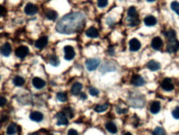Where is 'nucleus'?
Segmentation results:
<instances>
[{"label": "nucleus", "mask_w": 179, "mask_h": 135, "mask_svg": "<svg viewBox=\"0 0 179 135\" xmlns=\"http://www.w3.org/2000/svg\"><path fill=\"white\" fill-rule=\"evenodd\" d=\"M150 111L153 114H156V113H158L160 111V103H159L158 101H153L152 104L150 106Z\"/></svg>", "instance_id": "nucleus-16"}, {"label": "nucleus", "mask_w": 179, "mask_h": 135, "mask_svg": "<svg viewBox=\"0 0 179 135\" xmlns=\"http://www.w3.org/2000/svg\"><path fill=\"white\" fill-rule=\"evenodd\" d=\"M18 133V127L15 124H10L7 129V135H15Z\"/></svg>", "instance_id": "nucleus-24"}, {"label": "nucleus", "mask_w": 179, "mask_h": 135, "mask_svg": "<svg viewBox=\"0 0 179 135\" xmlns=\"http://www.w3.org/2000/svg\"><path fill=\"white\" fill-rule=\"evenodd\" d=\"M160 86L166 91H171L174 89V83L171 81V79H169V78H165L164 80L162 81V83H160Z\"/></svg>", "instance_id": "nucleus-5"}, {"label": "nucleus", "mask_w": 179, "mask_h": 135, "mask_svg": "<svg viewBox=\"0 0 179 135\" xmlns=\"http://www.w3.org/2000/svg\"><path fill=\"white\" fill-rule=\"evenodd\" d=\"M163 40L160 38H158V36H156V38H154L153 40H152V47H153L154 49H156V51H159V49L163 47Z\"/></svg>", "instance_id": "nucleus-9"}, {"label": "nucleus", "mask_w": 179, "mask_h": 135, "mask_svg": "<svg viewBox=\"0 0 179 135\" xmlns=\"http://www.w3.org/2000/svg\"><path fill=\"white\" fill-rule=\"evenodd\" d=\"M123 135H132V134H131V133H124Z\"/></svg>", "instance_id": "nucleus-44"}, {"label": "nucleus", "mask_w": 179, "mask_h": 135, "mask_svg": "<svg viewBox=\"0 0 179 135\" xmlns=\"http://www.w3.org/2000/svg\"><path fill=\"white\" fill-rule=\"evenodd\" d=\"M32 83H33V86L36 88V89H42L43 87H45L46 83L42 79V78H39V77H35L33 78V80H32Z\"/></svg>", "instance_id": "nucleus-11"}, {"label": "nucleus", "mask_w": 179, "mask_h": 135, "mask_svg": "<svg viewBox=\"0 0 179 135\" xmlns=\"http://www.w3.org/2000/svg\"><path fill=\"white\" fill-rule=\"evenodd\" d=\"M86 15L83 12H72L64 15L61 20L58 21L56 30L63 34H70L83 29L85 25Z\"/></svg>", "instance_id": "nucleus-1"}, {"label": "nucleus", "mask_w": 179, "mask_h": 135, "mask_svg": "<svg viewBox=\"0 0 179 135\" xmlns=\"http://www.w3.org/2000/svg\"><path fill=\"white\" fill-rule=\"evenodd\" d=\"M56 120H57L58 125H66L68 123V118L65 114V112H58L56 114Z\"/></svg>", "instance_id": "nucleus-4"}, {"label": "nucleus", "mask_w": 179, "mask_h": 135, "mask_svg": "<svg viewBox=\"0 0 179 135\" xmlns=\"http://www.w3.org/2000/svg\"><path fill=\"white\" fill-rule=\"evenodd\" d=\"M98 7L99 8H104L108 5V0H98Z\"/></svg>", "instance_id": "nucleus-34"}, {"label": "nucleus", "mask_w": 179, "mask_h": 135, "mask_svg": "<svg viewBox=\"0 0 179 135\" xmlns=\"http://www.w3.org/2000/svg\"><path fill=\"white\" fill-rule=\"evenodd\" d=\"M5 15H6V9L3 8L2 6H0V17H2Z\"/></svg>", "instance_id": "nucleus-40"}, {"label": "nucleus", "mask_w": 179, "mask_h": 135, "mask_svg": "<svg viewBox=\"0 0 179 135\" xmlns=\"http://www.w3.org/2000/svg\"><path fill=\"white\" fill-rule=\"evenodd\" d=\"M24 12H25L28 15H33L38 12V7L33 5V3H28L24 8Z\"/></svg>", "instance_id": "nucleus-7"}, {"label": "nucleus", "mask_w": 179, "mask_h": 135, "mask_svg": "<svg viewBox=\"0 0 179 135\" xmlns=\"http://www.w3.org/2000/svg\"><path fill=\"white\" fill-rule=\"evenodd\" d=\"M107 109H108V104H100V106H96L95 108L96 112L98 113L104 112V111H107Z\"/></svg>", "instance_id": "nucleus-27"}, {"label": "nucleus", "mask_w": 179, "mask_h": 135, "mask_svg": "<svg viewBox=\"0 0 179 135\" xmlns=\"http://www.w3.org/2000/svg\"><path fill=\"white\" fill-rule=\"evenodd\" d=\"M112 70H116V67H114L113 64H110V63L103 64L101 66V69H100V72H101L102 74H106V73H108V72H112Z\"/></svg>", "instance_id": "nucleus-15"}, {"label": "nucleus", "mask_w": 179, "mask_h": 135, "mask_svg": "<svg viewBox=\"0 0 179 135\" xmlns=\"http://www.w3.org/2000/svg\"><path fill=\"white\" fill-rule=\"evenodd\" d=\"M64 112L67 115V118H72L73 116V111L70 108H65V111H64Z\"/></svg>", "instance_id": "nucleus-36"}, {"label": "nucleus", "mask_w": 179, "mask_h": 135, "mask_svg": "<svg viewBox=\"0 0 179 135\" xmlns=\"http://www.w3.org/2000/svg\"><path fill=\"white\" fill-rule=\"evenodd\" d=\"M171 9H173L174 11L176 12L177 15H179V2H177V1H173L171 5Z\"/></svg>", "instance_id": "nucleus-32"}, {"label": "nucleus", "mask_w": 179, "mask_h": 135, "mask_svg": "<svg viewBox=\"0 0 179 135\" xmlns=\"http://www.w3.org/2000/svg\"><path fill=\"white\" fill-rule=\"evenodd\" d=\"M29 135H40L39 133H31V134H29Z\"/></svg>", "instance_id": "nucleus-43"}, {"label": "nucleus", "mask_w": 179, "mask_h": 135, "mask_svg": "<svg viewBox=\"0 0 179 135\" xmlns=\"http://www.w3.org/2000/svg\"><path fill=\"white\" fill-rule=\"evenodd\" d=\"M173 116L177 120H179V106H177L173 110Z\"/></svg>", "instance_id": "nucleus-35"}, {"label": "nucleus", "mask_w": 179, "mask_h": 135, "mask_svg": "<svg viewBox=\"0 0 179 135\" xmlns=\"http://www.w3.org/2000/svg\"><path fill=\"white\" fill-rule=\"evenodd\" d=\"M64 54H65V59L67 60H72L73 58L75 57V51H74V47L72 46H65L64 47Z\"/></svg>", "instance_id": "nucleus-3"}, {"label": "nucleus", "mask_w": 179, "mask_h": 135, "mask_svg": "<svg viewBox=\"0 0 179 135\" xmlns=\"http://www.w3.org/2000/svg\"><path fill=\"white\" fill-rule=\"evenodd\" d=\"M0 52L3 56H9L10 53H11V45L9 43H5L2 46H1V49H0Z\"/></svg>", "instance_id": "nucleus-17"}, {"label": "nucleus", "mask_w": 179, "mask_h": 135, "mask_svg": "<svg viewBox=\"0 0 179 135\" xmlns=\"http://www.w3.org/2000/svg\"><path fill=\"white\" fill-rule=\"evenodd\" d=\"M30 119L32 121H34V122H41V121L43 120V114L39 111H33V112L30 114Z\"/></svg>", "instance_id": "nucleus-14"}, {"label": "nucleus", "mask_w": 179, "mask_h": 135, "mask_svg": "<svg viewBox=\"0 0 179 135\" xmlns=\"http://www.w3.org/2000/svg\"><path fill=\"white\" fill-rule=\"evenodd\" d=\"M47 42H49V39L46 38V36H42V38L39 39L36 42H35V47L36 49H43V47H45L47 44Z\"/></svg>", "instance_id": "nucleus-12"}, {"label": "nucleus", "mask_w": 179, "mask_h": 135, "mask_svg": "<svg viewBox=\"0 0 179 135\" xmlns=\"http://www.w3.org/2000/svg\"><path fill=\"white\" fill-rule=\"evenodd\" d=\"M46 18L49 19V20H56V18H57V13L53 10H46Z\"/></svg>", "instance_id": "nucleus-25"}, {"label": "nucleus", "mask_w": 179, "mask_h": 135, "mask_svg": "<svg viewBox=\"0 0 179 135\" xmlns=\"http://www.w3.org/2000/svg\"><path fill=\"white\" fill-rule=\"evenodd\" d=\"M179 49V42L177 40L171 41V42H168L167 44V51L169 53H175L177 52Z\"/></svg>", "instance_id": "nucleus-8"}, {"label": "nucleus", "mask_w": 179, "mask_h": 135, "mask_svg": "<svg viewBox=\"0 0 179 135\" xmlns=\"http://www.w3.org/2000/svg\"><path fill=\"white\" fill-rule=\"evenodd\" d=\"M130 49L132 52H136V51H139L141 49V42H140L137 39H132L130 41Z\"/></svg>", "instance_id": "nucleus-10"}, {"label": "nucleus", "mask_w": 179, "mask_h": 135, "mask_svg": "<svg viewBox=\"0 0 179 135\" xmlns=\"http://www.w3.org/2000/svg\"><path fill=\"white\" fill-rule=\"evenodd\" d=\"M49 64L53 65V66H58V65H59V59L57 58V56H55V55L51 56V58H49Z\"/></svg>", "instance_id": "nucleus-30"}, {"label": "nucleus", "mask_w": 179, "mask_h": 135, "mask_svg": "<svg viewBox=\"0 0 179 135\" xmlns=\"http://www.w3.org/2000/svg\"><path fill=\"white\" fill-rule=\"evenodd\" d=\"M119 113H121V114H123V113H127V109H122V108H118V110H117Z\"/></svg>", "instance_id": "nucleus-41"}, {"label": "nucleus", "mask_w": 179, "mask_h": 135, "mask_svg": "<svg viewBox=\"0 0 179 135\" xmlns=\"http://www.w3.org/2000/svg\"><path fill=\"white\" fill-rule=\"evenodd\" d=\"M49 135H52V134H49Z\"/></svg>", "instance_id": "nucleus-46"}, {"label": "nucleus", "mask_w": 179, "mask_h": 135, "mask_svg": "<svg viewBox=\"0 0 179 135\" xmlns=\"http://www.w3.org/2000/svg\"><path fill=\"white\" fill-rule=\"evenodd\" d=\"M147 1H150V2H153V1H155V0H147Z\"/></svg>", "instance_id": "nucleus-45"}, {"label": "nucleus", "mask_w": 179, "mask_h": 135, "mask_svg": "<svg viewBox=\"0 0 179 135\" xmlns=\"http://www.w3.org/2000/svg\"><path fill=\"white\" fill-rule=\"evenodd\" d=\"M56 97H57L58 100L62 101V102H65V101H67V95L65 93V92H58Z\"/></svg>", "instance_id": "nucleus-31"}, {"label": "nucleus", "mask_w": 179, "mask_h": 135, "mask_svg": "<svg viewBox=\"0 0 179 135\" xmlns=\"http://www.w3.org/2000/svg\"><path fill=\"white\" fill-rule=\"evenodd\" d=\"M80 98L83 99V100H86V99H87V96L85 95V93H80Z\"/></svg>", "instance_id": "nucleus-42"}, {"label": "nucleus", "mask_w": 179, "mask_h": 135, "mask_svg": "<svg viewBox=\"0 0 179 135\" xmlns=\"http://www.w3.org/2000/svg\"><path fill=\"white\" fill-rule=\"evenodd\" d=\"M7 103V99L5 97H0V106H3Z\"/></svg>", "instance_id": "nucleus-38"}, {"label": "nucleus", "mask_w": 179, "mask_h": 135, "mask_svg": "<svg viewBox=\"0 0 179 135\" xmlns=\"http://www.w3.org/2000/svg\"><path fill=\"white\" fill-rule=\"evenodd\" d=\"M127 23L130 24V25L134 26L136 24H139V20H137V18H129L127 19Z\"/></svg>", "instance_id": "nucleus-33"}, {"label": "nucleus", "mask_w": 179, "mask_h": 135, "mask_svg": "<svg viewBox=\"0 0 179 135\" xmlns=\"http://www.w3.org/2000/svg\"><path fill=\"white\" fill-rule=\"evenodd\" d=\"M153 135H166V132L162 127H157L153 131Z\"/></svg>", "instance_id": "nucleus-29"}, {"label": "nucleus", "mask_w": 179, "mask_h": 135, "mask_svg": "<svg viewBox=\"0 0 179 135\" xmlns=\"http://www.w3.org/2000/svg\"><path fill=\"white\" fill-rule=\"evenodd\" d=\"M89 92H90V95H93V96H98L99 95V91L96 88H89Z\"/></svg>", "instance_id": "nucleus-37"}, {"label": "nucleus", "mask_w": 179, "mask_h": 135, "mask_svg": "<svg viewBox=\"0 0 179 135\" xmlns=\"http://www.w3.org/2000/svg\"><path fill=\"white\" fill-rule=\"evenodd\" d=\"M86 34H87V36H89V38H97L99 35V32L96 28H89V29L86 31Z\"/></svg>", "instance_id": "nucleus-23"}, {"label": "nucleus", "mask_w": 179, "mask_h": 135, "mask_svg": "<svg viewBox=\"0 0 179 135\" xmlns=\"http://www.w3.org/2000/svg\"><path fill=\"white\" fill-rule=\"evenodd\" d=\"M147 68L153 70V72H156V70H158L160 68V64L158 62H156V60H150L147 63Z\"/></svg>", "instance_id": "nucleus-18"}, {"label": "nucleus", "mask_w": 179, "mask_h": 135, "mask_svg": "<svg viewBox=\"0 0 179 135\" xmlns=\"http://www.w3.org/2000/svg\"><path fill=\"white\" fill-rule=\"evenodd\" d=\"M144 23L147 26H153L157 23V20H156V18L153 17V15H147V17L144 19Z\"/></svg>", "instance_id": "nucleus-19"}, {"label": "nucleus", "mask_w": 179, "mask_h": 135, "mask_svg": "<svg viewBox=\"0 0 179 135\" xmlns=\"http://www.w3.org/2000/svg\"><path fill=\"white\" fill-rule=\"evenodd\" d=\"M106 129H107L108 132L112 133V134H116L117 132H118V127H117V125L113 122H108L107 124H106Z\"/></svg>", "instance_id": "nucleus-21"}, {"label": "nucleus", "mask_w": 179, "mask_h": 135, "mask_svg": "<svg viewBox=\"0 0 179 135\" xmlns=\"http://www.w3.org/2000/svg\"><path fill=\"white\" fill-rule=\"evenodd\" d=\"M165 35H166V39H167L168 42H171V41L177 40L176 39V32L174 30H168L167 32H165Z\"/></svg>", "instance_id": "nucleus-22"}, {"label": "nucleus", "mask_w": 179, "mask_h": 135, "mask_svg": "<svg viewBox=\"0 0 179 135\" xmlns=\"http://www.w3.org/2000/svg\"><path fill=\"white\" fill-rule=\"evenodd\" d=\"M28 54H29V49L26 46H19L15 49V55L19 58H24Z\"/></svg>", "instance_id": "nucleus-6"}, {"label": "nucleus", "mask_w": 179, "mask_h": 135, "mask_svg": "<svg viewBox=\"0 0 179 135\" xmlns=\"http://www.w3.org/2000/svg\"><path fill=\"white\" fill-rule=\"evenodd\" d=\"M145 83V80L143 79V77H141L140 75H136L132 78V85H134L135 87H141Z\"/></svg>", "instance_id": "nucleus-13"}, {"label": "nucleus", "mask_w": 179, "mask_h": 135, "mask_svg": "<svg viewBox=\"0 0 179 135\" xmlns=\"http://www.w3.org/2000/svg\"><path fill=\"white\" fill-rule=\"evenodd\" d=\"M67 135H79L78 134V132L77 131H76V130H69V131H68V133H67Z\"/></svg>", "instance_id": "nucleus-39"}, {"label": "nucleus", "mask_w": 179, "mask_h": 135, "mask_svg": "<svg viewBox=\"0 0 179 135\" xmlns=\"http://www.w3.org/2000/svg\"><path fill=\"white\" fill-rule=\"evenodd\" d=\"M13 83H15V86H23L24 85V79L22 77H20V76H17V77H15V79H13Z\"/></svg>", "instance_id": "nucleus-26"}, {"label": "nucleus", "mask_w": 179, "mask_h": 135, "mask_svg": "<svg viewBox=\"0 0 179 135\" xmlns=\"http://www.w3.org/2000/svg\"><path fill=\"white\" fill-rule=\"evenodd\" d=\"M99 65H100V60L98 58H90V59H88L86 62V67L90 72H93V70L98 68Z\"/></svg>", "instance_id": "nucleus-2"}, {"label": "nucleus", "mask_w": 179, "mask_h": 135, "mask_svg": "<svg viewBox=\"0 0 179 135\" xmlns=\"http://www.w3.org/2000/svg\"><path fill=\"white\" fill-rule=\"evenodd\" d=\"M127 15H129V18H136V15H137L136 9L134 7H130L127 10Z\"/></svg>", "instance_id": "nucleus-28"}, {"label": "nucleus", "mask_w": 179, "mask_h": 135, "mask_svg": "<svg viewBox=\"0 0 179 135\" xmlns=\"http://www.w3.org/2000/svg\"><path fill=\"white\" fill-rule=\"evenodd\" d=\"M83 89V85L80 83H75L72 87V93L73 95H79Z\"/></svg>", "instance_id": "nucleus-20"}]
</instances>
